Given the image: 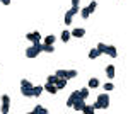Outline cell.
I'll return each instance as SVG.
<instances>
[{"instance_id":"1","label":"cell","mask_w":128,"mask_h":114,"mask_svg":"<svg viewBox=\"0 0 128 114\" xmlns=\"http://www.w3.org/2000/svg\"><path fill=\"white\" fill-rule=\"evenodd\" d=\"M96 102L99 104V109H108L109 107V94H99Z\"/></svg>"},{"instance_id":"2","label":"cell","mask_w":128,"mask_h":114,"mask_svg":"<svg viewBox=\"0 0 128 114\" xmlns=\"http://www.w3.org/2000/svg\"><path fill=\"white\" fill-rule=\"evenodd\" d=\"M40 44H41V43H40ZM40 44H32V46H29V48H28V49H26V56H28V58H31V60L38 56V55L41 53Z\"/></svg>"},{"instance_id":"3","label":"cell","mask_w":128,"mask_h":114,"mask_svg":"<svg viewBox=\"0 0 128 114\" xmlns=\"http://www.w3.org/2000/svg\"><path fill=\"white\" fill-rule=\"evenodd\" d=\"M9 107H10V97L7 94H4V95H2V107H0L2 114H7V113H9Z\"/></svg>"},{"instance_id":"4","label":"cell","mask_w":128,"mask_h":114,"mask_svg":"<svg viewBox=\"0 0 128 114\" xmlns=\"http://www.w3.org/2000/svg\"><path fill=\"white\" fill-rule=\"evenodd\" d=\"M26 39H29L32 44H40L41 43V34L38 31H34V32H28L26 34Z\"/></svg>"},{"instance_id":"5","label":"cell","mask_w":128,"mask_h":114,"mask_svg":"<svg viewBox=\"0 0 128 114\" xmlns=\"http://www.w3.org/2000/svg\"><path fill=\"white\" fill-rule=\"evenodd\" d=\"M70 34H72V38H84V36H86V29L84 27H75Z\"/></svg>"},{"instance_id":"6","label":"cell","mask_w":128,"mask_h":114,"mask_svg":"<svg viewBox=\"0 0 128 114\" xmlns=\"http://www.w3.org/2000/svg\"><path fill=\"white\" fill-rule=\"evenodd\" d=\"M43 87H44V90H46L48 94H53V95H55L56 92H58V87L55 85V84H48V82H46Z\"/></svg>"},{"instance_id":"7","label":"cell","mask_w":128,"mask_h":114,"mask_svg":"<svg viewBox=\"0 0 128 114\" xmlns=\"http://www.w3.org/2000/svg\"><path fill=\"white\" fill-rule=\"evenodd\" d=\"M84 106H86V101H84V99H77V101L74 102V106H72V107H74V109H75L77 113H82Z\"/></svg>"},{"instance_id":"8","label":"cell","mask_w":128,"mask_h":114,"mask_svg":"<svg viewBox=\"0 0 128 114\" xmlns=\"http://www.w3.org/2000/svg\"><path fill=\"white\" fill-rule=\"evenodd\" d=\"M104 55H109L111 58H116V56H118L116 46H113V44H108V49H106V53H104Z\"/></svg>"},{"instance_id":"9","label":"cell","mask_w":128,"mask_h":114,"mask_svg":"<svg viewBox=\"0 0 128 114\" xmlns=\"http://www.w3.org/2000/svg\"><path fill=\"white\" fill-rule=\"evenodd\" d=\"M40 49L44 51V53H53V51H55V44H44V43H41Z\"/></svg>"},{"instance_id":"10","label":"cell","mask_w":128,"mask_h":114,"mask_svg":"<svg viewBox=\"0 0 128 114\" xmlns=\"http://www.w3.org/2000/svg\"><path fill=\"white\" fill-rule=\"evenodd\" d=\"M43 92H44V87L43 85H34L32 87V97H40Z\"/></svg>"},{"instance_id":"11","label":"cell","mask_w":128,"mask_h":114,"mask_svg":"<svg viewBox=\"0 0 128 114\" xmlns=\"http://www.w3.org/2000/svg\"><path fill=\"white\" fill-rule=\"evenodd\" d=\"M101 55H102V53L99 51L98 48H92V49L89 51V58H90V60H96V58H98V56H101Z\"/></svg>"},{"instance_id":"12","label":"cell","mask_w":128,"mask_h":114,"mask_svg":"<svg viewBox=\"0 0 128 114\" xmlns=\"http://www.w3.org/2000/svg\"><path fill=\"white\" fill-rule=\"evenodd\" d=\"M106 75H108L109 80L114 78V65H108V67H106Z\"/></svg>"},{"instance_id":"13","label":"cell","mask_w":128,"mask_h":114,"mask_svg":"<svg viewBox=\"0 0 128 114\" xmlns=\"http://www.w3.org/2000/svg\"><path fill=\"white\" fill-rule=\"evenodd\" d=\"M20 94L24 97H32V87H20Z\"/></svg>"},{"instance_id":"14","label":"cell","mask_w":128,"mask_h":114,"mask_svg":"<svg viewBox=\"0 0 128 114\" xmlns=\"http://www.w3.org/2000/svg\"><path fill=\"white\" fill-rule=\"evenodd\" d=\"M48 114V109L46 107H43V106H34V109H32V114Z\"/></svg>"},{"instance_id":"15","label":"cell","mask_w":128,"mask_h":114,"mask_svg":"<svg viewBox=\"0 0 128 114\" xmlns=\"http://www.w3.org/2000/svg\"><path fill=\"white\" fill-rule=\"evenodd\" d=\"M79 14L82 15V19H89V15H90V10H89V7H82Z\"/></svg>"},{"instance_id":"16","label":"cell","mask_w":128,"mask_h":114,"mask_svg":"<svg viewBox=\"0 0 128 114\" xmlns=\"http://www.w3.org/2000/svg\"><path fill=\"white\" fill-rule=\"evenodd\" d=\"M67 84H68V80H67V78H58V82H56V87H58V90L65 89V87H67Z\"/></svg>"},{"instance_id":"17","label":"cell","mask_w":128,"mask_h":114,"mask_svg":"<svg viewBox=\"0 0 128 114\" xmlns=\"http://www.w3.org/2000/svg\"><path fill=\"white\" fill-rule=\"evenodd\" d=\"M70 38H72V34L68 32V29H65V31L62 32V41H63V43H68Z\"/></svg>"},{"instance_id":"18","label":"cell","mask_w":128,"mask_h":114,"mask_svg":"<svg viewBox=\"0 0 128 114\" xmlns=\"http://www.w3.org/2000/svg\"><path fill=\"white\" fill-rule=\"evenodd\" d=\"M87 87H89V89H98V87H99V80L96 78V77H94V78H90Z\"/></svg>"},{"instance_id":"19","label":"cell","mask_w":128,"mask_h":114,"mask_svg":"<svg viewBox=\"0 0 128 114\" xmlns=\"http://www.w3.org/2000/svg\"><path fill=\"white\" fill-rule=\"evenodd\" d=\"M79 95H80V99H84V101H86V99L89 97V87H84L82 90H79Z\"/></svg>"},{"instance_id":"20","label":"cell","mask_w":128,"mask_h":114,"mask_svg":"<svg viewBox=\"0 0 128 114\" xmlns=\"http://www.w3.org/2000/svg\"><path fill=\"white\" fill-rule=\"evenodd\" d=\"M82 113H86V114H94L96 113V109H94V106H84V109H82Z\"/></svg>"},{"instance_id":"21","label":"cell","mask_w":128,"mask_h":114,"mask_svg":"<svg viewBox=\"0 0 128 114\" xmlns=\"http://www.w3.org/2000/svg\"><path fill=\"white\" fill-rule=\"evenodd\" d=\"M72 19H74V15L72 14H65V17H63V22H65V26H72Z\"/></svg>"},{"instance_id":"22","label":"cell","mask_w":128,"mask_h":114,"mask_svg":"<svg viewBox=\"0 0 128 114\" xmlns=\"http://www.w3.org/2000/svg\"><path fill=\"white\" fill-rule=\"evenodd\" d=\"M55 36H53V34H50V36H46V38L43 39V43H44V44H55Z\"/></svg>"},{"instance_id":"23","label":"cell","mask_w":128,"mask_h":114,"mask_svg":"<svg viewBox=\"0 0 128 114\" xmlns=\"http://www.w3.org/2000/svg\"><path fill=\"white\" fill-rule=\"evenodd\" d=\"M58 78H60V77L56 75V73H55V75H48V78H46V82H48V84H55V85H56Z\"/></svg>"},{"instance_id":"24","label":"cell","mask_w":128,"mask_h":114,"mask_svg":"<svg viewBox=\"0 0 128 114\" xmlns=\"http://www.w3.org/2000/svg\"><path fill=\"white\" fill-rule=\"evenodd\" d=\"M77 75H79V73H77V70H67V78H68V80L75 78Z\"/></svg>"},{"instance_id":"25","label":"cell","mask_w":128,"mask_h":114,"mask_svg":"<svg viewBox=\"0 0 128 114\" xmlns=\"http://www.w3.org/2000/svg\"><path fill=\"white\" fill-rule=\"evenodd\" d=\"M79 12H80V7H75V5H72L68 9V14H72V15H77Z\"/></svg>"},{"instance_id":"26","label":"cell","mask_w":128,"mask_h":114,"mask_svg":"<svg viewBox=\"0 0 128 114\" xmlns=\"http://www.w3.org/2000/svg\"><path fill=\"white\" fill-rule=\"evenodd\" d=\"M87 7H89V10H90V14H92V12H94V10L98 9V2H96V0H92V2H90V3H89Z\"/></svg>"},{"instance_id":"27","label":"cell","mask_w":128,"mask_h":114,"mask_svg":"<svg viewBox=\"0 0 128 114\" xmlns=\"http://www.w3.org/2000/svg\"><path fill=\"white\" fill-rule=\"evenodd\" d=\"M96 48H98L101 53H106V49H108V44H104V43H99V44H98Z\"/></svg>"},{"instance_id":"28","label":"cell","mask_w":128,"mask_h":114,"mask_svg":"<svg viewBox=\"0 0 128 114\" xmlns=\"http://www.w3.org/2000/svg\"><path fill=\"white\" fill-rule=\"evenodd\" d=\"M20 87H29V89H31V87H34V85L31 84L29 80H26V78H22V80H20Z\"/></svg>"},{"instance_id":"29","label":"cell","mask_w":128,"mask_h":114,"mask_svg":"<svg viewBox=\"0 0 128 114\" xmlns=\"http://www.w3.org/2000/svg\"><path fill=\"white\" fill-rule=\"evenodd\" d=\"M56 75L60 77V78H67V70H56ZM68 80V78H67Z\"/></svg>"},{"instance_id":"30","label":"cell","mask_w":128,"mask_h":114,"mask_svg":"<svg viewBox=\"0 0 128 114\" xmlns=\"http://www.w3.org/2000/svg\"><path fill=\"white\" fill-rule=\"evenodd\" d=\"M113 89H114V85H113L111 82H108V84H104V90H106V92H111Z\"/></svg>"},{"instance_id":"31","label":"cell","mask_w":128,"mask_h":114,"mask_svg":"<svg viewBox=\"0 0 128 114\" xmlns=\"http://www.w3.org/2000/svg\"><path fill=\"white\" fill-rule=\"evenodd\" d=\"M74 102H75V99H74V97L70 95L68 99H67V107H72V106H74Z\"/></svg>"},{"instance_id":"32","label":"cell","mask_w":128,"mask_h":114,"mask_svg":"<svg viewBox=\"0 0 128 114\" xmlns=\"http://www.w3.org/2000/svg\"><path fill=\"white\" fill-rule=\"evenodd\" d=\"M72 5H75V7H79V5H80V0H72Z\"/></svg>"},{"instance_id":"33","label":"cell","mask_w":128,"mask_h":114,"mask_svg":"<svg viewBox=\"0 0 128 114\" xmlns=\"http://www.w3.org/2000/svg\"><path fill=\"white\" fill-rule=\"evenodd\" d=\"M0 3H4V5H10V0H0Z\"/></svg>"}]
</instances>
